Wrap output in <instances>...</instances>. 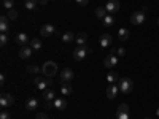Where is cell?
<instances>
[{"label": "cell", "instance_id": "44dd1931", "mask_svg": "<svg viewBox=\"0 0 159 119\" xmlns=\"http://www.w3.org/2000/svg\"><path fill=\"white\" fill-rule=\"evenodd\" d=\"M107 15H108V11H107V8H105V7H99V8H96V18L103 19Z\"/></svg>", "mask_w": 159, "mask_h": 119}, {"label": "cell", "instance_id": "f35d334b", "mask_svg": "<svg viewBox=\"0 0 159 119\" xmlns=\"http://www.w3.org/2000/svg\"><path fill=\"white\" fill-rule=\"evenodd\" d=\"M0 83H2V84H5V75H3V73L0 75Z\"/></svg>", "mask_w": 159, "mask_h": 119}, {"label": "cell", "instance_id": "277c9868", "mask_svg": "<svg viewBox=\"0 0 159 119\" xmlns=\"http://www.w3.org/2000/svg\"><path fill=\"white\" fill-rule=\"evenodd\" d=\"M91 49H88L86 46H78L73 49V59L75 60H83L86 57V54H89Z\"/></svg>", "mask_w": 159, "mask_h": 119}, {"label": "cell", "instance_id": "4316f807", "mask_svg": "<svg viewBox=\"0 0 159 119\" xmlns=\"http://www.w3.org/2000/svg\"><path fill=\"white\" fill-rule=\"evenodd\" d=\"M118 35H119V40H121V42H124V40L129 38V30H127V29H119Z\"/></svg>", "mask_w": 159, "mask_h": 119}, {"label": "cell", "instance_id": "3957f363", "mask_svg": "<svg viewBox=\"0 0 159 119\" xmlns=\"http://www.w3.org/2000/svg\"><path fill=\"white\" fill-rule=\"evenodd\" d=\"M118 87L123 94H129V92H132V89H134V81H132L130 78H121L118 81Z\"/></svg>", "mask_w": 159, "mask_h": 119}, {"label": "cell", "instance_id": "ba28073f", "mask_svg": "<svg viewBox=\"0 0 159 119\" xmlns=\"http://www.w3.org/2000/svg\"><path fill=\"white\" fill-rule=\"evenodd\" d=\"M34 84H35V87L37 89H40V90H45V89H48V79L46 78H42V76H35L34 78Z\"/></svg>", "mask_w": 159, "mask_h": 119}, {"label": "cell", "instance_id": "d6986e66", "mask_svg": "<svg viewBox=\"0 0 159 119\" xmlns=\"http://www.w3.org/2000/svg\"><path fill=\"white\" fill-rule=\"evenodd\" d=\"M54 97H56V94H54V90H52V89H45L43 90V99L46 102H52Z\"/></svg>", "mask_w": 159, "mask_h": 119}, {"label": "cell", "instance_id": "e0dca14e", "mask_svg": "<svg viewBox=\"0 0 159 119\" xmlns=\"http://www.w3.org/2000/svg\"><path fill=\"white\" fill-rule=\"evenodd\" d=\"M118 90H119V87H118V86H115V84H110V86L107 87V97H108L110 100L116 99V95H118Z\"/></svg>", "mask_w": 159, "mask_h": 119}, {"label": "cell", "instance_id": "6da1fadb", "mask_svg": "<svg viewBox=\"0 0 159 119\" xmlns=\"http://www.w3.org/2000/svg\"><path fill=\"white\" fill-rule=\"evenodd\" d=\"M42 73H43L46 78H52L56 73H59L57 64L52 62V60H46V62L43 64V67H42Z\"/></svg>", "mask_w": 159, "mask_h": 119}, {"label": "cell", "instance_id": "d4e9b609", "mask_svg": "<svg viewBox=\"0 0 159 119\" xmlns=\"http://www.w3.org/2000/svg\"><path fill=\"white\" fill-rule=\"evenodd\" d=\"M37 3H38V0H24V7H25V10H35Z\"/></svg>", "mask_w": 159, "mask_h": 119}, {"label": "cell", "instance_id": "8fae6325", "mask_svg": "<svg viewBox=\"0 0 159 119\" xmlns=\"http://www.w3.org/2000/svg\"><path fill=\"white\" fill-rule=\"evenodd\" d=\"M15 42L19 45V46H27V43H29V37H27V33H18L16 37H15Z\"/></svg>", "mask_w": 159, "mask_h": 119}, {"label": "cell", "instance_id": "f546056e", "mask_svg": "<svg viewBox=\"0 0 159 119\" xmlns=\"http://www.w3.org/2000/svg\"><path fill=\"white\" fill-rule=\"evenodd\" d=\"M118 111H123V113H129V105L127 103H121L118 107Z\"/></svg>", "mask_w": 159, "mask_h": 119}, {"label": "cell", "instance_id": "30bf717a", "mask_svg": "<svg viewBox=\"0 0 159 119\" xmlns=\"http://www.w3.org/2000/svg\"><path fill=\"white\" fill-rule=\"evenodd\" d=\"M111 43H113V38L110 33H103L100 37V48H110Z\"/></svg>", "mask_w": 159, "mask_h": 119}, {"label": "cell", "instance_id": "cb8c5ba5", "mask_svg": "<svg viewBox=\"0 0 159 119\" xmlns=\"http://www.w3.org/2000/svg\"><path fill=\"white\" fill-rule=\"evenodd\" d=\"M107 81H108L110 84H115L116 81H119V76H118V73H115V72H110V73L107 75Z\"/></svg>", "mask_w": 159, "mask_h": 119}, {"label": "cell", "instance_id": "603a6c76", "mask_svg": "<svg viewBox=\"0 0 159 119\" xmlns=\"http://www.w3.org/2000/svg\"><path fill=\"white\" fill-rule=\"evenodd\" d=\"M30 48L35 49V51L42 49V40H40V38H34V40H30Z\"/></svg>", "mask_w": 159, "mask_h": 119}, {"label": "cell", "instance_id": "4fadbf2b", "mask_svg": "<svg viewBox=\"0 0 159 119\" xmlns=\"http://www.w3.org/2000/svg\"><path fill=\"white\" fill-rule=\"evenodd\" d=\"M118 64V57L115 56V54H110V56H107L105 57V60H103V65L107 68H111V67H115V65Z\"/></svg>", "mask_w": 159, "mask_h": 119}, {"label": "cell", "instance_id": "7c38bea8", "mask_svg": "<svg viewBox=\"0 0 159 119\" xmlns=\"http://www.w3.org/2000/svg\"><path fill=\"white\" fill-rule=\"evenodd\" d=\"M32 48L30 46H21V49H19V57L21 59H30L32 57Z\"/></svg>", "mask_w": 159, "mask_h": 119}, {"label": "cell", "instance_id": "836d02e7", "mask_svg": "<svg viewBox=\"0 0 159 119\" xmlns=\"http://www.w3.org/2000/svg\"><path fill=\"white\" fill-rule=\"evenodd\" d=\"M124 54H126V49H124V48H118V49H116V56L123 57Z\"/></svg>", "mask_w": 159, "mask_h": 119}, {"label": "cell", "instance_id": "52a82bcc", "mask_svg": "<svg viewBox=\"0 0 159 119\" xmlns=\"http://www.w3.org/2000/svg\"><path fill=\"white\" fill-rule=\"evenodd\" d=\"M54 33H56V27L52 24H45V25H42V29H40V35H43V37H51Z\"/></svg>", "mask_w": 159, "mask_h": 119}, {"label": "cell", "instance_id": "9a60e30c", "mask_svg": "<svg viewBox=\"0 0 159 119\" xmlns=\"http://www.w3.org/2000/svg\"><path fill=\"white\" fill-rule=\"evenodd\" d=\"M10 29V18L8 16H2L0 18V30H2V33H7Z\"/></svg>", "mask_w": 159, "mask_h": 119}, {"label": "cell", "instance_id": "8d00e7d4", "mask_svg": "<svg viewBox=\"0 0 159 119\" xmlns=\"http://www.w3.org/2000/svg\"><path fill=\"white\" fill-rule=\"evenodd\" d=\"M35 119H48V114H45V113H38V114L35 116Z\"/></svg>", "mask_w": 159, "mask_h": 119}, {"label": "cell", "instance_id": "ffe728a7", "mask_svg": "<svg viewBox=\"0 0 159 119\" xmlns=\"http://www.w3.org/2000/svg\"><path fill=\"white\" fill-rule=\"evenodd\" d=\"M37 107H38L37 99H29L27 102H25V110H27V111H34Z\"/></svg>", "mask_w": 159, "mask_h": 119}, {"label": "cell", "instance_id": "ac0fdd59", "mask_svg": "<svg viewBox=\"0 0 159 119\" xmlns=\"http://www.w3.org/2000/svg\"><path fill=\"white\" fill-rule=\"evenodd\" d=\"M72 92H73V89H72V86H70L69 83H64V84L61 86V94H62L64 97L72 95Z\"/></svg>", "mask_w": 159, "mask_h": 119}, {"label": "cell", "instance_id": "9c48e42d", "mask_svg": "<svg viewBox=\"0 0 159 119\" xmlns=\"http://www.w3.org/2000/svg\"><path fill=\"white\" fill-rule=\"evenodd\" d=\"M105 8H107L108 15H113V13H118L119 11V2L118 0H108L107 5H105Z\"/></svg>", "mask_w": 159, "mask_h": 119}, {"label": "cell", "instance_id": "2e32d148", "mask_svg": "<svg viewBox=\"0 0 159 119\" xmlns=\"http://www.w3.org/2000/svg\"><path fill=\"white\" fill-rule=\"evenodd\" d=\"M75 42H76L78 46H84L86 42H88V33H86V32H80V33H76Z\"/></svg>", "mask_w": 159, "mask_h": 119}, {"label": "cell", "instance_id": "7bdbcfd3", "mask_svg": "<svg viewBox=\"0 0 159 119\" xmlns=\"http://www.w3.org/2000/svg\"><path fill=\"white\" fill-rule=\"evenodd\" d=\"M145 119H148V117H145Z\"/></svg>", "mask_w": 159, "mask_h": 119}, {"label": "cell", "instance_id": "74e56055", "mask_svg": "<svg viewBox=\"0 0 159 119\" xmlns=\"http://www.w3.org/2000/svg\"><path fill=\"white\" fill-rule=\"evenodd\" d=\"M45 108H46V110L54 108V103H52V102H46V103H45Z\"/></svg>", "mask_w": 159, "mask_h": 119}, {"label": "cell", "instance_id": "1f68e13d", "mask_svg": "<svg viewBox=\"0 0 159 119\" xmlns=\"http://www.w3.org/2000/svg\"><path fill=\"white\" fill-rule=\"evenodd\" d=\"M116 119H129V113H123V111H116Z\"/></svg>", "mask_w": 159, "mask_h": 119}, {"label": "cell", "instance_id": "60d3db41", "mask_svg": "<svg viewBox=\"0 0 159 119\" xmlns=\"http://www.w3.org/2000/svg\"><path fill=\"white\" fill-rule=\"evenodd\" d=\"M156 116H159V108H157V110H156Z\"/></svg>", "mask_w": 159, "mask_h": 119}, {"label": "cell", "instance_id": "7402d4cb", "mask_svg": "<svg viewBox=\"0 0 159 119\" xmlns=\"http://www.w3.org/2000/svg\"><path fill=\"white\" fill-rule=\"evenodd\" d=\"M75 38H76V35H73L72 32H65V33L62 35V42H64V43H72Z\"/></svg>", "mask_w": 159, "mask_h": 119}, {"label": "cell", "instance_id": "83f0119b", "mask_svg": "<svg viewBox=\"0 0 159 119\" xmlns=\"http://www.w3.org/2000/svg\"><path fill=\"white\" fill-rule=\"evenodd\" d=\"M2 5H3L5 10H13V7H15V0H3Z\"/></svg>", "mask_w": 159, "mask_h": 119}, {"label": "cell", "instance_id": "484cf974", "mask_svg": "<svg viewBox=\"0 0 159 119\" xmlns=\"http://www.w3.org/2000/svg\"><path fill=\"white\" fill-rule=\"evenodd\" d=\"M102 21H103V25H107V27H110V25H113V24H115V18H113L111 15H107Z\"/></svg>", "mask_w": 159, "mask_h": 119}, {"label": "cell", "instance_id": "d6a6232c", "mask_svg": "<svg viewBox=\"0 0 159 119\" xmlns=\"http://www.w3.org/2000/svg\"><path fill=\"white\" fill-rule=\"evenodd\" d=\"M8 18H10V19H16V18H18V13H16L15 10H8Z\"/></svg>", "mask_w": 159, "mask_h": 119}, {"label": "cell", "instance_id": "b9f144b4", "mask_svg": "<svg viewBox=\"0 0 159 119\" xmlns=\"http://www.w3.org/2000/svg\"><path fill=\"white\" fill-rule=\"evenodd\" d=\"M157 25H159V19H157Z\"/></svg>", "mask_w": 159, "mask_h": 119}, {"label": "cell", "instance_id": "4dcf8cb0", "mask_svg": "<svg viewBox=\"0 0 159 119\" xmlns=\"http://www.w3.org/2000/svg\"><path fill=\"white\" fill-rule=\"evenodd\" d=\"M27 72L35 75V73H40V68L37 67V65H29V67H27Z\"/></svg>", "mask_w": 159, "mask_h": 119}, {"label": "cell", "instance_id": "d590c367", "mask_svg": "<svg viewBox=\"0 0 159 119\" xmlns=\"http://www.w3.org/2000/svg\"><path fill=\"white\" fill-rule=\"evenodd\" d=\"M0 119H10V113L8 111H2L0 113Z\"/></svg>", "mask_w": 159, "mask_h": 119}, {"label": "cell", "instance_id": "e575fe53", "mask_svg": "<svg viewBox=\"0 0 159 119\" xmlns=\"http://www.w3.org/2000/svg\"><path fill=\"white\" fill-rule=\"evenodd\" d=\"M75 2H76L80 7H86V5L89 3V0H75Z\"/></svg>", "mask_w": 159, "mask_h": 119}, {"label": "cell", "instance_id": "5bb4252c", "mask_svg": "<svg viewBox=\"0 0 159 119\" xmlns=\"http://www.w3.org/2000/svg\"><path fill=\"white\" fill-rule=\"evenodd\" d=\"M52 103H54V110L62 111V110L67 108V100H65V99H54Z\"/></svg>", "mask_w": 159, "mask_h": 119}, {"label": "cell", "instance_id": "5b68a950", "mask_svg": "<svg viewBox=\"0 0 159 119\" xmlns=\"http://www.w3.org/2000/svg\"><path fill=\"white\" fill-rule=\"evenodd\" d=\"M13 103H15V97L11 94H2L0 95V105H2V108H8Z\"/></svg>", "mask_w": 159, "mask_h": 119}, {"label": "cell", "instance_id": "7a4b0ae2", "mask_svg": "<svg viewBox=\"0 0 159 119\" xmlns=\"http://www.w3.org/2000/svg\"><path fill=\"white\" fill-rule=\"evenodd\" d=\"M145 19H147V7H143L140 11L132 13V16H130V22L134 25H142L145 22Z\"/></svg>", "mask_w": 159, "mask_h": 119}, {"label": "cell", "instance_id": "8992f818", "mask_svg": "<svg viewBox=\"0 0 159 119\" xmlns=\"http://www.w3.org/2000/svg\"><path fill=\"white\" fill-rule=\"evenodd\" d=\"M59 75H61V81H62V83H70V81H73V76H75L70 68H62Z\"/></svg>", "mask_w": 159, "mask_h": 119}, {"label": "cell", "instance_id": "ab89813d", "mask_svg": "<svg viewBox=\"0 0 159 119\" xmlns=\"http://www.w3.org/2000/svg\"><path fill=\"white\" fill-rule=\"evenodd\" d=\"M38 3L40 5H45V3H48V0H38Z\"/></svg>", "mask_w": 159, "mask_h": 119}, {"label": "cell", "instance_id": "f1b7e54d", "mask_svg": "<svg viewBox=\"0 0 159 119\" xmlns=\"http://www.w3.org/2000/svg\"><path fill=\"white\" fill-rule=\"evenodd\" d=\"M7 43H8V35L7 33H2L0 35V46H7Z\"/></svg>", "mask_w": 159, "mask_h": 119}]
</instances>
